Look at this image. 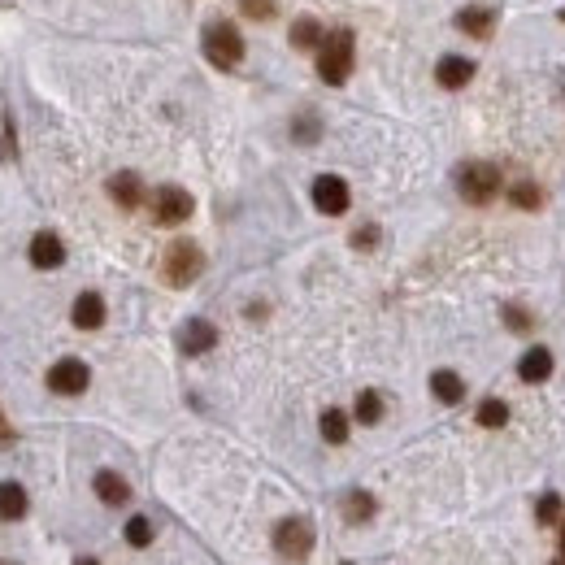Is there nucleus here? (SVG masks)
<instances>
[{
	"mask_svg": "<svg viewBox=\"0 0 565 565\" xmlns=\"http://www.w3.org/2000/svg\"><path fill=\"white\" fill-rule=\"evenodd\" d=\"M318 74H322V83H348V74H353V31H331L322 39V48H318Z\"/></svg>",
	"mask_w": 565,
	"mask_h": 565,
	"instance_id": "obj_1",
	"label": "nucleus"
},
{
	"mask_svg": "<svg viewBox=\"0 0 565 565\" xmlns=\"http://www.w3.org/2000/svg\"><path fill=\"white\" fill-rule=\"evenodd\" d=\"M200 48L218 70H235L244 62V35L235 31L231 22H209L200 35Z\"/></svg>",
	"mask_w": 565,
	"mask_h": 565,
	"instance_id": "obj_2",
	"label": "nucleus"
},
{
	"mask_svg": "<svg viewBox=\"0 0 565 565\" xmlns=\"http://www.w3.org/2000/svg\"><path fill=\"white\" fill-rule=\"evenodd\" d=\"M200 270H204V257H200V248L192 239H174L166 248V257H162V278H166L170 287H187V283H196Z\"/></svg>",
	"mask_w": 565,
	"mask_h": 565,
	"instance_id": "obj_3",
	"label": "nucleus"
},
{
	"mask_svg": "<svg viewBox=\"0 0 565 565\" xmlns=\"http://www.w3.org/2000/svg\"><path fill=\"white\" fill-rule=\"evenodd\" d=\"M274 548L283 561H304L313 553V522L309 518H283L274 527Z\"/></svg>",
	"mask_w": 565,
	"mask_h": 565,
	"instance_id": "obj_4",
	"label": "nucleus"
},
{
	"mask_svg": "<svg viewBox=\"0 0 565 565\" xmlns=\"http://www.w3.org/2000/svg\"><path fill=\"white\" fill-rule=\"evenodd\" d=\"M457 187L469 204H487V200L500 192V170L487 166V162H466L457 170Z\"/></svg>",
	"mask_w": 565,
	"mask_h": 565,
	"instance_id": "obj_5",
	"label": "nucleus"
},
{
	"mask_svg": "<svg viewBox=\"0 0 565 565\" xmlns=\"http://www.w3.org/2000/svg\"><path fill=\"white\" fill-rule=\"evenodd\" d=\"M87 383H92V370L83 366L79 357H62L57 366L48 370V387H53L57 396H83Z\"/></svg>",
	"mask_w": 565,
	"mask_h": 565,
	"instance_id": "obj_6",
	"label": "nucleus"
},
{
	"mask_svg": "<svg viewBox=\"0 0 565 565\" xmlns=\"http://www.w3.org/2000/svg\"><path fill=\"white\" fill-rule=\"evenodd\" d=\"M192 209H196V200L187 196L183 187H157V196H153V218H157L162 227H179V222H187V218H192Z\"/></svg>",
	"mask_w": 565,
	"mask_h": 565,
	"instance_id": "obj_7",
	"label": "nucleus"
},
{
	"mask_svg": "<svg viewBox=\"0 0 565 565\" xmlns=\"http://www.w3.org/2000/svg\"><path fill=\"white\" fill-rule=\"evenodd\" d=\"M313 204L322 209V213H344L348 209V183L344 179H335V174H322L318 183H313Z\"/></svg>",
	"mask_w": 565,
	"mask_h": 565,
	"instance_id": "obj_8",
	"label": "nucleus"
},
{
	"mask_svg": "<svg viewBox=\"0 0 565 565\" xmlns=\"http://www.w3.org/2000/svg\"><path fill=\"white\" fill-rule=\"evenodd\" d=\"M66 262V244L57 239L53 231H39L31 239V266L35 270H57Z\"/></svg>",
	"mask_w": 565,
	"mask_h": 565,
	"instance_id": "obj_9",
	"label": "nucleus"
},
{
	"mask_svg": "<svg viewBox=\"0 0 565 565\" xmlns=\"http://www.w3.org/2000/svg\"><path fill=\"white\" fill-rule=\"evenodd\" d=\"M435 79H439V87L457 92V87H466L469 79H474V62H469V57H439Z\"/></svg>",
	"mask_w": 565,
	"mask_h": 565,
	"instance_id": "obj_10",
	"label": "nucleus"
},
{
	"mask_svg": "<svg viewBox=\"0 0 565 565\" xmlns=\"http://www.w3.org/2000/svg\"><path fill=\"white\" fill-rule=\"evenodd\" d=\"M213 344H218V327L204 322V318L187 322V327L179 331V348H183V353H209Z\"/></svg>",
	"mask_w": 565,
	"mask_h": 565,
	"instance_id": "obj_11",
	"label": "nucleus"
},
{
	"mask_svg": "<svg viewBox=\"0 0 565 565\" xmlns=\"http://www.w3.org/2000/svg\"><path fill=\"white\" fill-rule=\"evenodd\" d=\"M70 318H74V327H79V331H96L100 322H104V300H100L96 292H83V296L74 300Z\"/></svg>",
	"mask_w": 565,
	"mask_h": 565,
	"instance_id": "obj_12",
	"label": "nucleus"
},
{
	"mask_svg": "<svg viewBox=\"0 0 565 565\" xmlns=\"http://www.w3.org/2000/svg\"><path fill=\"white\" fill-rule=\"evenodd\" d=\"M457 27L466 35H474V39H487L492 35V27H496V13L492 9H478V4H469V9H461L457 13Z\"/></svg>",
	"mask_w": 565,
	"mask_h": 565,
	"instance_id": "obj_13",
	"label": "nucleus"
},
{
	"mask_svg": "<svg viewBox=\"0 0 565 565\" xmlns=\"http://www.w3.org/2000/svg\"><path fill=\"white\" fill-rule=\"evenodd\" d=\"M96 496L104 500V504H113V509H118V504H127V500H131V487H127V478H122V474L100 469V474H96Z\"/></svg>",
	"mask_w": 565,
	"mask_h": 565,
	"instance_id": "obj_14",
	"label": "nucleus"
},
{
	"mask_svg": "<svg viewBox=\"0 0 565 565\" xmlns=\"http://www.w3.org/2000/svg\"><path fill=\"white\" fill-rule=\"evenodd\" d=\"M518 374H522V383H544V378L553 374V353H548V348H531V353L518 361Z\"/></svg>",
	"mask_w": 565,
	"mask_h": 565,
	"instance_id": "obj_15",
	"label": "nucleus"
},
{
	"mask_svg": "<svg viewBox=\"0 0 565 565\" xmlns=\"http://www.w3.org/2000/svg\"><path fill=\"white\" fill-rule=\"evenodd\" d=\"M431 392L444 404H457V400L466 396V383H461V374H453V370H435L431 374Z\"/></svg>",
	"mask_w": 565,
	"mask_h": 565,
	"instance_id": "obj_16",
	"label": "nucleus"
},
{
	"mask_svg": "<svg viewBox=\"0 0 565 565\" xmlns=\"http://www.w3.org/2000/svg\"><path fill=\"white\" fill-rule=\"evenodd\" d=\"M109 196L118 200L122 209H135V204L144 200V187H139L135 174H113V179H109Z\"/></svg>",
	"mask_w": 565,
	"mask_h": 565,
	"instance_id": "obj_17",
	"label": "nucleus"
},
{
	"mask_svg": "<svg viewBox=\"0 0 565 565\" xmlns=\"http://www.w3.org/2000/svg\"><path fill=\"white\" fill-rule=\"evenodd\" d=\"M0 518H4V522L27 518V492H22L18 483H0Z\"/></svg>",
	"mask_w": 565,
	"mask_h": 565,
	"instance_id": "obj_18",
	"label": "nucleus"
},
{
	"mask_svg": "<svg viewBox=\"0 0 565 565\" xmlns=\"http://www.w3.org/2000/svg\"><path fill=\"white\" fill-rule=\"evenodd\" d=\"M327 31L318 27V18H296L292 22V48H322Z\"/></svg>",
	"mask_w": 565,
	"mask_h": 565,
	"instance_id": "obj_19",
	"label": "nucleus"
},
{
	"mask_svg": "<svg viewBox=\"0 0 565 565\" xmlns=\"http://www.w3.org/2000/svg\"><path fill=\"white\" fill-rule=\"evenodd\" d=\"M344 513H348V522H370L374 518V496L370 492H348L344 496Z\"/></svg>",
	"mask_w": 565,
	"mask_h": 565,
	"instance_id": "obj_20",
	"label": "nucleus"
},
{
	"mask_svg": "<svg viewBox=\"0 0 565 565\" xmlns=\"http://www.w3.org/2000/svg\"><path fill=\"white\" fill-rule=\"evenodd\" d=\"M478 427H487V431L509 427V404H504V400H483V404H478Z\"/></svg>",
	"mask_w": 565,
	"mask_h": 565,
	"instance_id": "obj_21",
	"label": "nucleus"
},
{
	"mask_svg": "<svg viewBox=\"0 0 565 565\" xmlns=\"http://www.w3.org/2000/svg\"><path fill=\"white\" fill-rule=\"evenodd\" d=\"M322 439H327V444H344V439H348V418H344L339 409H327V413H322Z\"/></svg>",
	"mask_w": 565,
	"mask_h": 565,
	"instance_id": "obj_22",
	"label": "nucleus"
},
{
	"mask_svg": "<svg viewBox=\"0 0 565 565\" xmlns=\"http://www.w3.org/2000/svg\"><path fill=\"white\" fill-rule=\"evenodd\" d=\"M378 418H383V396H378V392H361V396H357V422L374 427Z\"/></svg>",
	"mask_w": 565,
	"mask_h": 565,
	"instance_id": "obj_23",
	"label": "nucleus"
},
{
	"mask_svg": "<svg viewBox=\"0 0 565 565\" xmlns=\"http://www.w3.org/2000/svg\"><path fill=\"white\" fill-rule=\"evenodd\" d=\"M127 544H131V548H148V544H153V522H148V518H131V522H127Z\"/></svg>",
	"mask_w": 565,
	"mask_h": 565,
	"instance_id": "obj_24",
	"label": "nucleus"
},
{
	"mask_svg": "<svg viewBox=\"0 0 565 565\" xmlns=\"http://www.w3.org/2000/svg\"><path fill=\"white\" fill-rule=\"evenodd\" d=\"M535 518H539L544 527H557V522H561V496L548 492V496L539 500V513H535Z\"/></svg>",
	"mask_w": 565,
	"mask_h": 565,
	"instance_id": "obj_25",
	"label": "nucleus"
},
{
	"mask_svg": "<svg viewBox=\"0 0 565 565\" xmlns=\"http://www.w3.org/2000/svg\"><path fill=\"white\" fill-rule=\"evenodd\" d=\"M509 200H513V204H522V209H535V204H539V187H535V183H518V187H509Z\"/></svg>",
	"mask_w": 565,
	"mask_h": 565,
	"instance_id": "obj_26",
	"label": "nucleus"
},
{
	"mask_svg": "<svg viewBox=\"0 0 565 565\" xmlns=\"http://www.w3.org/2000/svg\"><path fill=\"white\" fill-rule=\"evenodd\" d=\"M239 9H244L248 18H262V22L274 18V0H239Z\"/></svg>",
	"mask_w": 565,
	"mask_h": 565,
	"instance_id": "obj_27",
	"label": "nucleus"
},
{
	"mask_svg": "<svg viewBox=\"0 0 565 565\" xmlns=\"http://www.w3.org/2000/svg\"><path fill=\"white\" fill-rule=\"evenodd\" d=\"M504 322H509L513 331H531V313H527L522 304H509V309H504Z\"/></svg>",
	"mask_w": 565,
	"mask_h": 565,
	"instance_id": "obj_28",
	"label": "nucleus"
},
{
	"mask_svg": "<svg viewBox=\"0 0 565 565\" xmlns=\"http://www.w3.org/2000/svg\"><path fill=\"white\" fill-rule=\"evenodd\" d=\"M374 239H378V231H374V227H361V231H353V244H357V248H370Z\"/></svg>",
	"mask_w": 565,
	"mask_h": 565,
	"instance_id": "obj_29",
	"label": "nucleus"
},
{
	"mask_svg": "<svg viewBox=\"0 0 565 565\" xmlns=\"http://www.w3.org/2000/svg\"><path fill=\"white\" fill-rule=\"evenodd\" d=\"M0 448H13V427L4 422V413H0Z\"/></svg>",
	"mask_w": 565,
	"mask_h": 565,
	"instance_id": "obj_30",
	"label": "nucleus"
},
{
	"mask_svg": "<svg viewBox=\"0 0 565 565\" xmlns=\"http://www.w3.org/2000/svg\"><path fill=\"white\" fill-rule=\"evenodd\" d=\"M313 135H318L313 122H296V139H313Z\"/></svg>",
	"mask_w": 565,
	"mask_h": 565,
	"instance_id": "obj_31",
	"label": "nucleus"
},
{
	"mask_svg": "<svg viewBox=\"0 0 565 565\" xmlns=\"http://www.w3.org/2000/svg\"><path fill=\"white\" fill-rule=\"evenodd\" d=\"M74 565H96V561H92V557H79V561H74Z\"/></svg>",
	"mask_w": 565,
	"mask_h": 565,
	"instance_id": "obj_32",
	"label": "nucleus"
},
{
	"mask_svg": "<svg viewBox=\"0 0 565 565\" xmlns=\"http://www.w3.org/2000/svg\"><path fill=\"white\" fill-rule=\"evenodd\" d=\"M561 557H565V522H561Z\"/></svg>",
	"mask_w": 565,
	"mask_h": 565,
	"instance_id": "obj_33",
	"label": "nucleus"
},
{
	"mask_svg": "<svg viewBox=\"0 0 565 565\" xmlns=\"http://www.w3.org/2000/svg\"><path fill=\"white\" fill-rule=\"evenodd\" d=\"M561 18H565V9H561Z\"/></svg>",
	"mask_w": 565,
	"mask_h": 565,
	"instance_id": "obj_34",
	"label": "nucleus"
},
{
	"mask_svg": "<svg viewBox=\"0 0 565 565\" xmlns=\"http://www.w3.org/2000/svg\"><path fill=\"white\" fill-rule=\"evenodd\" d=\"M557 565H565V561H557Z\"/></svg>",
	"mask_w": 565,
	"mask_h": 565,
	"instance_id": "obj_35",
	"label": "nucleus"
},
{
	"mask_svg": "<svg viewBox=\"0 0 565 565\" xmlns=\"http://www.w3.org/2000/svg\"><path fill=\"white\" fill-rule=\"evenodd\" d=\"M0 565H4V561H0Z\"/></svg>",
	"mask_w": 565,
	"mask_h": 565,
	"instance_id": "obj_36",
	"label": "nucleus"
}]
</instances>
